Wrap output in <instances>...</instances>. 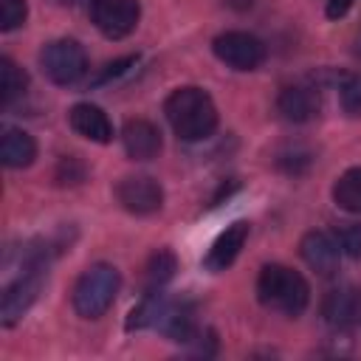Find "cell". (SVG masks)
Masks as SVG:
<instances>
[{"mask_svg":"<svg viewBox=\"0 0 361 361\" xmlns=\"http://www.w3.org/2000/svg\"><path fill=\"white\" fill-rule=\"evenodd\" d=\"M164 113L180 141H203L217 130L214 99L203 87H195V85L172 90L164 102Z\"/></svg>","mask_w":361,"mask_h":361,"instance_id":"1","label":"cell"},{"mask_svg":"<svg viewBox=\"0 0 361 361\" xmlns=\"http://www.w3.org/2000/svg\"><path fill=\"white\" fill-rule=\"evenodd\" d=\"M257 299L274 313L299 316L310 302V285L299 271L271 262L257 276Z\"/></svg>","mask_w":361,"mask_h":361,"instance_id":"2","label":"cell"},{"mask_svg":"<svg viewBox=\"0 0 361 361\" xmlns=\"http://www.w3.org/2000/svg\"><path fill=\"white\" fill-rule=\"evenodd\" d=\"M118 288H121L118 268L116 265H107V262H96L87 271H82V276L73 285V293H71L73 310L82 319H99L116 302Z\"/></svg>","mask_w":361,"mask_h":361,"instance_id":"3","label":"cell"},{"mask_svg":"<svg viewBox=\"0 0 361 361\" xmlns=\"http://www.w3.org/2000/svg\"><path fill=\"white\" fill-rule=\"evenodd\" d=\"M39 65L42 73L54 82V85H76L85 73H87V54L76 39H54L39 51Z\"/></svg>","mask_w":361,"mask_h":361,"instance_id":"4","label":"cell"},{"mask_svg":"<svg viewBox=\"0 0 361 361\" xmlns=\"http://www.w3.org/2000/svg\"><path fill=\"white\" fill-rule=\"evenodd\" d=\"M214 56L231 71H254L265 62V42L248 31H223L212 42Z\"/></svg>","mask_w":361,"mask_h":361,"instance_id":"5","label":"cell"},{"mask_svg":"<svg viewBox=\"0 0 361 361\" xmlns=\"http://www.w3.org/2000/svg\"><path fill=\"white\" fill-rule=\"evenodd\" d=\"M141 17L138 0H90V20L107 39H124Z\"/></svg>","mask_w":361,"mask_h":361,"instance_id":"6","label":"cell"},{"mask_svg":"<svg viewBox=\"0 0 361 361\" xmlns=\"http://www.w3.org/2000/svg\"><path fill=\"white\" fill-rule=\"evenodd\" d=\"M116 197L130 214H138V217L155 214L164 206V189L149 175H127V178H121L116 183Z\"/></svg>","mask_w":361,"mask_h":361,"instance_id":"7","label":"cell"},{"mask_svg":"<svg viewBox=\"0 0 361 361\" xmlns=\"http://www.w3.org/2000/svg\"><path fill=\"white\" fill-rule=\"evenodd\" d=\"M322 316L333 330L361 327V288L338 285L322 299Z\"/></svg>","mask_w":361,"mask_h":361,"instance_id":"8","label":"cell"},{"mask_svg":"<svg viewBox=\"0 0 361 361\" xmlns=\"http://www.w3.org/2000/svg\"><path fill=\"white\" fill-rule=\"evenodd\" d=\"M299 254L307 262V268H313L319 276H333L344 257L333 231H307L299 243Z\"/></svg>","mask_w":361,"mask_h":361,"instance_id":"9","label":"cell"},{"mask_svg":"<svg viewBox=\"0 0 361 361\" xmlns=\"http://www.w3.org/2000/svg\"><path fill=\"white\" fill-rule=\"evenodd\" d=\"M248 234H251L248 220H234L231 226H226V228L214 237L212 248L206 251V257H203V268H206L209 274H220V271H226V268L240 257L243 245L248 243Z\"/></svg>","mask_w":361,"mask_h":361,"instance_id":"10","label":"cell"},{"mask_svg":"<svg viewBox=\"0 0 361 361\" xmlns=\"http://www.w3.org/2000/svg\"><path fill=\"white\" fill-rule=\"evenodd\" d=\"M276 110L290 124L313 121L322 110L319 87H313V85H288V87H282V93L276 96Z\"/></svg>","mask_w":361,"mask_h":361,"instance_id":"11","label":"cell"},{"mask_svg":"<svg viewBox=\"0 0 361 361\" xmlns=\"http://www.w3.org/2000/svg\"><path fill=\"white\" fill-rule=\"evenodd\" d=\"M121 144L133 161H152L164 147L161 130L147 118H127L121 127Z\"/></svg>","mask_w":361,"mask_h":361,"instance_id":"12","label":"cell"},{"mask_svg":"<svg viewBox=\"0 0 361 361\" xmlns=\"http://www.w3.org/2000/svg\"><path fill=\"white\" fill-rule=\"evenodd\" d=\"M68 121H71V130L93 144H107L113 138V124L107 118V113L90 102H79L71 107L68 113Z\"/></svg>","mask_w":361,"mask_h":361,"instance_id":"13","label":"cell"},{"mask_svg":"<svg viewBox=\"0 0 361 361\" xmlns=\"http://www.w3.org/2000/svg\"><path fill=\"white\" fill-rule=\"evenodd\" d=\"M37 158V141L31 133L20 130V127H8L3 130V138H0V161L8 166V169H23V166H31Z\"/></svg>","mask_w":361,"mask_h":361,"instance_id":"14","label":"cell"},{"mask_svg":"<svg viewBox=\"0 0 361 361\" xmlns=\"http://www.w3.org/2000/svg\"><path fill=\"white\" fill-rule=\"evenodd\" d=\"M333 200L350 214H361V166H350L333 183Z\"/></svg>","mask_w":361,"mask_h":361,"instance_id":"15","label":"cell"},{"mask_svg":"<svg viewBox=\"0 0 361 361\" xmlns=\"http://www.w3.org/2000/svg\"><path fill=\"white\" fill-rule=\"evenodd\" d=\"M178 271V259L172 251L166 248H158L149 259H147V268H144V288L147 290H161Z\"/></svg>","mask_w":361,"mask_h":361,"instance_id":"16","label":"cell"},{"mask_svg":"<svg viewBox=\"0 0 361 361\" xmlns=\"http://www.w3.org/2000/svg\"><path fill=\"white\" fill-rule=\"evenodd\" d=\"M25 85H28L25 71L14 59L0 56V104L8 107L14 99H20L25 93Z\"/></svg>","mask_w":361,"mask_h":361,"instance_id":"17","label":"cell"},{"mask_svg":"<svg viewBox=\"0 0 361 361\" xmlns=\"http://www.w3.org/2000/svg\"><path fill=\"white\" fill-rule=\"evenodd\" d=\"M338 99L347 116H361V73H341L336 79Z\"/></svg>","mask_w":361,"mask_h":361,"instance_id":"18","label":"cell"},{"mask_svg":"<svg viewBox=\"0 0 361 361\" xmlns=\"http://www.w3.org/2000/svg\"><path fill=\"white\" fill-rule=\"evenodd\" d=\"M310 164H313V155L305 149V147H288V149H282L279 155H276V166L285 172V175H305L307 169H310Z\"/></svg>","mask_w":361,"mask_h":361,"instance_id":"19","label":"cell"},{"mask_svg":"<svg viewBox=\"0 0 361 361\" xmlns=\"http://www.w3.org/2000/svg\"><path fill=\"white\" fill-rule=\"evenodd\" d=\"M28 3L25 0H0V31H14L25 23Z\"/></svg>","mask_w":361,"mask_h":361,"instance_id":"20","label":"cell"},{"mask_svg":"<svg viewBox=\"0 0 361 361\" xmlns=\"http://www.w3.org/2000/svg\"><path fill=\"white\" fill-rule=\"evenodd\" d=\"M333 234H336L344 257H353V259L361 257V223H341Z\"/></svg>","mask_w":361,"mask_h":361,"instance_id":"21","label":"cell"},{"mask_svg":"<svg viewBox=\"0 0 361 361\" xmlns=\"http://www.w3.org/2000/svg\"><path fill=\"white\" fill-rule=\"evenodd\" d=\"M54 178H56L62 186H65V183H68V186L82 183V180H85V164H82L79 158H73V155H65V158H59Z\"/></svg>","mask_w":361,"mask_h":361,"instance_id":"22","label":"cell"},{"mask_svg":"<svg viewBox=\"0 0 361 361\" xmlns=\"http://www.w3.org/2000/svg\"><path fill=\"white\" fill-rule=\"evenodd\" d=\"M138 62V56H124V59H116L113 65H107V71L96 79V85H102V82H110V79H116V76H121L124 71H130V65H135Z\"/></svg>","mask_w":361,"mask_h":361,"instance_id":"23","label":"cell"},{"mask_svg":"<svg viewBox=\"0 0 361 361\" xmlns=\"http://www.w3.org/2000/svg\"><path fill=\"white\" fill-rule=\"evenodd\" d=\"M350 6H353V0H327L324 14H327L330 20H338V17H344V14L350 11Z\"/></svg>","mask_w":361,"mask_h":361,"instance_id":"24","label":"cell"},{"mask_svg":"<svg viewBox=\"0 0 361 361\" xmlns=\"http://www.w3.org/2000/svg\"><path fill=\"white\" fill-rule=\"evenodd\" d=\"M254 0H228V6H234V8H248Z\"/></svg>","mask_w":361,"mask_h":361,"instance_id":"25","label":"cell"}]
</instances>
